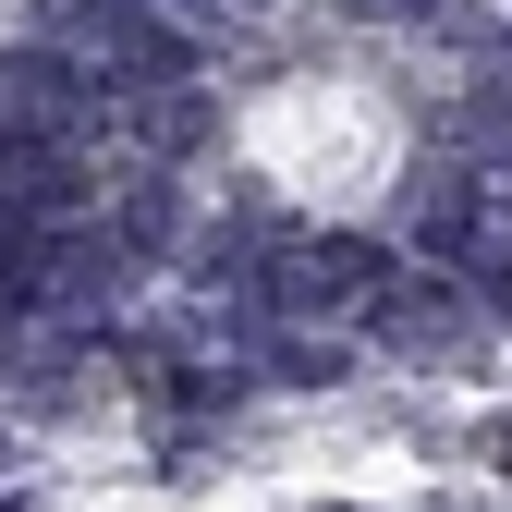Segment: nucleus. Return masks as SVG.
I'll return each instance as SVG.
<instances>
[{"label":"nucleus","instance_id":"f257e3e1","mask_svg":"<svg viewBox=\"0 0 512 512\" xmlns=\"http://www.w3.org/2000/svg\"><path fill=\"white\" fill-rule=\"evenodd\" d=\"M0 512H13V500H0Z\"/></svg>","mask_w":512,"mask_h":512}]
</instances>
